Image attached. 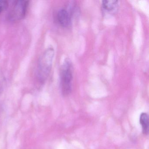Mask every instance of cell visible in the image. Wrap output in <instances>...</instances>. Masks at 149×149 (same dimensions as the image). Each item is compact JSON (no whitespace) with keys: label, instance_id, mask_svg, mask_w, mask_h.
I'll return each mask as SVG.
<instances>
[{"label":"cell","instance_id":"cell-1","mask_svg":"<svg viewBox=\"0 0 149 149\" xmlns=\"http://www.w3.org/2000/svg\"><path fill=\"white\" fill-rule=\"evenodd\" d=\"M54 50L53 48H49L41 57L38 63L37 77L41 83L46 81L49 76L53 64Z\"/></svg>","mask_w":149,"mask_h":149},{"label":"cell","instance_id":"cell-2","mask_svg":"<svg viewBox=\"0 0 149 149\" xmlns=\"http://www.w3.org/2000/svg\"><path fill=\"white\" fill-rule=\"evenodd\" d=\"M73 73L72 62L70 59L67 58L62 66L60 73L61 90L62 95L64 96L68 95L71 92Z\"/></svg>","mask_w":149,"mask_h":149},{"label":"cell","instance_id":"cell-3","mask_svg":"<svg viewBox=\"0 0 149 149\" xmlns=\"http://www.w3.org/2000/svg\"><path fill=\"white\" fill-rule=\"evenodd\" d=\"M28 6V1H17L13 3L8 15V18L12 21L20 20L25 17Z\"/></svg>","mask_w":149,"mask_h":149},{"label":"cell","instance_id":"cell-4","mask_svg":"<svg viewBox=\"0 0 149 149\" xmlns=\"http://www.w3.org/2000/svg\"><path fill=\"white\" fill-rule=\"evenodd\" d=\"M118 1L115 0H105L102 2V8L104 13L109 14H114L118 10Z\"/></svg>","mask_w":149,"mask_h":149},{"label":"cell","instance_id":"cell-5","mask_svg":"<svg viewBox=\"0 0 149 149\" xmlns=\"http://www.w3.org/2000/svg\"><path fill=\"white\" fill-rule=\"evenodd\" d=\"M57 19L59 24L63 27H68L71 24V17L66 9H61L59 10L57 15Z\"/></svg>","mask_w":149,"mask_h":149},{"label":"cell","instance_id":"cell-6","mask_svg":"<svg viewBox=\"0 0 149 149\" xmlns=\"http://www.w3.org/2000/svg\"><path fill=\"white\" fill-rule=\"evenodd\" d=\"M140 125L142 126L143 132L145 135H147L149 132V117L146 113H141L139 119Z\"/></svg>","mask_w":149,"mask_h":149},{"label":"cell","instance_id":"cell-7","mask_svg":"<svg viewBox=\"0 0 149 149\" xmlns=\"http://www.w3.org/2000/svg\"><path fill=\"white\" fill-rule=\"evenodd\" d=\"M8 6V2L6 1L0 0V14L7 8Z\"/></svg>","mask_w":149,"mask_h":149}]
</instances>
